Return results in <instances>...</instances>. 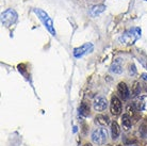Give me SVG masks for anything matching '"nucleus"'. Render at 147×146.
<instances>
[{
	"mask_svg": "<svg viewBox=\"0 0 147 146\" xmlns=\"http://www.w3.org/2000/svg\"><path fill=\"white\" fill-rule=\"evenodd\" d=\"M141 36V29L140 28H132L127 30L124 34H121L119 37V42L124 45H132Z\"/></svg>",
	"mask_w": 147,
	"mask_h": 146,
	"instance_id": "f257e3e1",
	"label": "nucleus"
},
{
	"mask_svg": "<svg viewBox=\"0 0 147 146\" xmlns=\"http://www.w3.org/2000/svg\"><path fill=\"white\" fill-rule=\"evenodd\" d=\"M34 12L37 14V16L40 17V20L43 22V24H44V26L47 28L48 31L51 33L52 35H55V27H53V22H52V19L49 17V15H48L45 11L40 10V9H35Z\"/></svg>",
	"mask_w": 147,
	"mask_h": 146,
	"instance_id": "f03ea898",
	"label": "nucleus"
},
{
	"mask_svg": "<svg viewBox=\"0 0 147 146\" xmlns=\"http://www.w3.org/2000/svg\"><path fill=\"white\" fill-rule=\"evenodd\" d=\"M108 140V130L106 128H97L92 133V141L97 145H103Z\"/></svg>",
	"mask_w": 147,
	"mask_h": 146,
	"instance_id": "7ed1b4c3",
	"label": "nucleus"
},
{
	"mask_svg": "<svg viewBox=\"0 0 147 146\" xmlns=\"http://www.w3.org/2000/svg\"><path fill=\"white\" fill-rule=\"evenodd\" d=\"M17 17H18L17 13L14 10L9 9V10L4 11L1 14V24L3 26H5V27H10V26H12L17 20Z\"/></svg>",
	"mask_w": 147,
	"mask_h": 146,
	"instance_id": "20e7f679",
	"label": "nucleus"
},
{
	"mask_svg": "<svg viewBox=\"0 0 147 146\" xmlns=\"http://www.w3.org/2000/svg\"><path fill=\"white\" fill-rule=\"evenodd\" d=\"M110 111L113 115H119L121 112V101L117 96L113 95L111 97Z\"/></svg>",
	"mask_w": 147,
	"mask_h": 146,
	"instance_id": "39448f33",
	"label": "nucleus"
},
{
	"mask_svg": "<svg viewBox=\"0 0 147 146\" xmlns=\"http://www.w3.org/2000/svg\"><path fill=\"white\" fill-rule=\"evenodd\" d=\"M92 50H93V45L91 43H86V44L82 45L80 47L75 48L74 49V55L76 58H81V57H83V55L88 53V52H91Z\"/></svg>",
	"mask_w": 147,
	"mask_h": 146,
	"instance_id": "423d86ee",
	"label": "nucleus"
},
{
	"mask_svg": "<svg viewBox=\"0 0 147 146\" xmlns=\"http://www.w3.org/2000/svg\"><path fill=\"white\" fill-rule=\"evenodd\" d=\"M93 106H94V109H95L96 111H98V112L105 111L108 107L107 99L105 98V97H102V96H98V97H96V98L94 99Z\"/></svg>",
	"mask_w": 147,
	"mask_h": 146,
	"instance_id": "0eeeda50",
	"label": "nucleus"
},
{
	"mask_svg": "<svg viewBox=\"0 0 147 146\" xmlns=\"http://www.w3.org/2000/svg\"><path fill=\"white\" fill-rule=\"evenodd\" d=\"M117 92H118V94L121 95V98H123V100H127V99L129 98V96H130L129 89L125 82H119V83H118Z\"/></svg>",
	"mask_w": 147,
	"mask_h": 146,
	"instance_id": "6e6552de",
	"label": "nucleus"
},
{
	"mask_svg": "<svg viewBox=\"0 0 147 146\" xmlns=\"http://www.w3.org/2000/svg\"><path fill=\"white\" fill-rule=\"evenodd\" d=\"M119 133H121L119 125L117 124V122H112L111 123V135H112V139L116 140L119 137Z\"/></svg>",
	"mask_w": 147,
	"mask_h": 146,
	"instance_id": "1a4fd4ad",
	"label": "nucleus"
},
{
	"mask_svg": "<svg viewBox=\"0 0 147 146\" xmlns=\"http://www.w3.org/2000/svg\"><path fill=\"white\" fill-rule=\"evenodd\" d=\"M111 72L114 74H121L123 72V65H121V59H116L111 66Z\"/></svg>",
	"mask_w": 147,
	"mask_h": 146,
	"instance_id": "9d476101",
	"label": "nucleus"
},
{
	"mask_svg": "<svg viewBox=\"0 0 147 146\" xmlns=\"http://www.w3.org/2000/svg\"><path fill=\"white\" fill-rule=\"evenodd\" d=\"M136 108L141 111H147V95L141 96L136 101Z\"/></svg>",
	"mask_w": 147,
	"mask_h": 146,
	"instance_id": "9b49d317",
	"label": "nucleus"
},
{
	"mask_svg": "<svg viewBox=\"0 0 147 146\" xmlns=\"http://www.w3.org/2000/svg\"><path fill=\"white\" fill-rule=\"evenodd\" d=\"M95 124L100 125V126H107L109 124V116L108 115H103V114H99L95 117Z\"/></svg>",
	"mask_w": 147,
	"mask_h": 146,
	"instance_id": "f8f14e48",
	"label": "nucleus"
},
{
	"mask_svg": "<svg viewBox=\"0 0 147 146\" xmlns=\"http://www.w3.org/2000/svg\"><path fill=\"white\" fill-rule=\"evenodd\" d=\"M79 112H80L81 115L83 116H88L90 115V105H88L86 101H82L80 105V108H79Z\"/></svg>",
	"mask_w": 147,
	"mask_h": 146,
	"instance_id": "ddd939ff",
	"label": "nucleus"
},
{
	"mask_svg": "<svg viewBox=\"0 0 147 146\" xmlns=\"http://www.w3.org/2000/svg\"><path fill=\"white\" fill-rule=\"evenodd\" d=\"M121 124H123V127L125 128V130H128L131 127V117L127 113L121 116Z\"/></svg>",
	"mask_w": 147,
	"mask_h": 146,
	"instance_id": "4468645a",
	"label": "nucleus"
},
{
	"mask_svg": "<svg viewBox=\"0 0 147 146\" xmlns=\"http://www.w3.org/2000/svg\"><path fill=\"white\" fill-rule=\"evenodd\" d=\"M106 10V5H103V4H99V5H96L92 9V15L93 16H97V15H99L100 13H102L103 11Z\"/></svg>",
	"mask_w": 147,
	"mask_h": 146,
	"instance_id": "2eb2a0df",
	"label": "nucleus"
},
{
	"mask_svg": "<svg viewBox=\"0 0 147 146\" xmlns=\"http://www.w3.org/2000/svg\"><path fill=\"white\" fill-rule=\"evenodd\" d=\"M126 110H127V114L132 118V117L136 116V111L139 109H136V107L133 106V105H128L127 108H126Z\"/></svg>",
	"mask_w": 147,
	"mask_h": 146,
	"instance_id": "dca6fc26",
	"label": "nucleus"
},
{
	"mask_svg": "<svg viewBox=\"0 0 147 146\" xmlns=\"http://www.w3.org/2000/svg\"><path fill=\"white\" fill-rule=\"evenodd\" d=\"M141 93V88H140V83L139 82H134L132 85V96L139 95Z\"/></svg>",
	"mask_w": 147,
	"mask_h": 146,
	"instance_id": "f3484780",
	"label": "nucleus"
},
{
	"mask_svg": "<svg viewBox=\"0 0 147 146\" xmlns=\"http://www.w3.org/2000/svg\"><path fill=\"white\" fill-rule=\"evenodd\" d=\"M83 146H93V145L91 144V143H85V144Z\"/></svg>",
	"mask_w": 147,
	"mask_h": 146,
	"instance_id": "a211bd4d",
	"label": "nucleus"
},
{
	"mask_svg": "<svg viewBox=\"0 0 147 146\" xmlns=\"http://www.w3.org/2000/svg\"><path fill=\"white\" fill-rule=\"evenodd\" d=\"M142 76H143V78H144V79H146V80H147V75H146V74H143V75H142Z\"/></svg>",
	"mask_w": 147,
	"mask_h": 146,
	"instance_id": "6ab92c4d",
	"label": "nucleus"
},
{
	"mask_svg": "<svg viewBox=\"0 0 147 146\" xmlns=\"http://www.w3.org/2000/svg\"><path fill=\"white\" fill-rule=\"evenodd\" d=\"M145 122H146V123H147V116L145 117Z\"/></svg>",
	"mask_w": 147,
	"mask_h": 146,
	"instance_id": "aec40b11",
	"label": "nucleus"
},
{
	"mask_svg": "<svg viewBox=\"0 0 147 146\" xmlns=\"http://www.w3.org/2000/svg\"><path fill=\"white\" fill-rule=\"evenodd\" d=\"M117 146H121V145H117Z\"/></svg>",
	"mask_w": 147,
	"mask_h": 146,
	"instance_id": "412c9836",
	"label": "nucleus"
},
{
	"mask_svg": "<svg viewBox=\"0 0 147 146\" xmlns=\"http://www.w3.org/2000/svg\"><path fill=\"white\" fill-rule=\"evenodd\" d=\"M110 146H111V145H110Z\"/></svg>",
	"mask_w": 147,
	"mask_h": 146,
	"instance_id": "4be33fe9",
	"label": "nucleus"
}]
</instances>
